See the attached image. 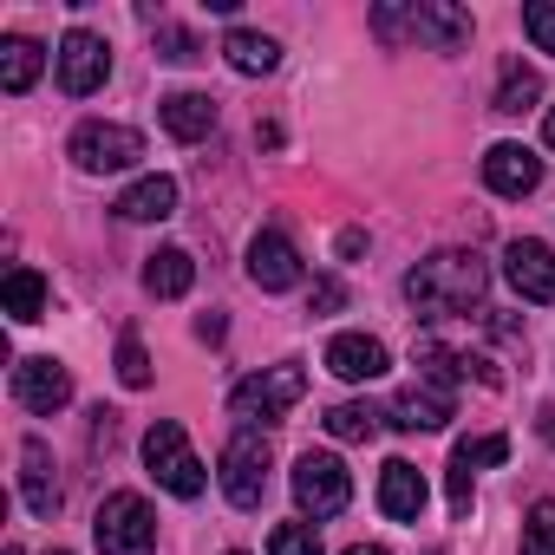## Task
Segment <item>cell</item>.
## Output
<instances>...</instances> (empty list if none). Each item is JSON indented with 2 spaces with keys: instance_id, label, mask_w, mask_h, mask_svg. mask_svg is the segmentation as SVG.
I'll return each mask as SVG.
<instances>
[{
  "instance_id": "obj_1",
  "label": "cell",
  "mask_w": 555,
  "mask_h": 555,
  "mask_svg": "<svg viewBox=\"0 0 555 555\" xmlns=\"http://www.w3.org/2000/svg\"><path fill=\"white\" fill-rule=\"evenodd\" d=\"M483 288H490V268L470 248H438L405 274V301L418 314H470L483 301Z\"/></svg>"
},
{
  "instance_id": "obj_2",
  "label": "cell",
  "mask_w": 555,
  "mask_h": 555,
  "mask_svg": "<svg viewBox=\"0 0 555 555\" xmlns=\"http://www.w3.org/2000/svg\"><path fill=\"white\" fill-rule=\"evenodd\" d=\"M92 542L99 555H151L157 548V516L138 490H112L92 516Z\"/></svg>"
},
{
  "instance_id": "obj_3",
  "label": "cell",
  "mask_w": 555,
  "mask_h": 555,
  "mask_svg": "<svg viewBox=\"0 0 555 555\" xmlns=\"http://www.w3.org/2000/svg\"><path fill=\"white\" fill-rule=\"evenodd\" d=\"M308 392V373L295 366V360H282V366H268V373H255V379H242L235 392H229V412H235V425L242 431H255V425H274L295 399Z\"/></svg>"
},
{
  "instance_id": "obj_4",
  "label": "cell",
  "mask_w": 555,
  "mask_h": 555,
  "mask_svg": "<svg viewBox=\"0 0 555 555\" xmlns=\"http://www.w3.org/2000/svg\"><path fill=\"white\" fill-rule=\"evenodd\" d=\"M144 464H151V477H157L170 496H203V483H209V470H203V457L190 451V431H183L177 418H157V425L144 431Z\"/></svg>"
},
{
  "instance_id": "obj_5",
  "label": "cell",
  "mask_w": 555,
  "mask_h": 555,
  "mask_svg": "<svg viewBox=\"0 0 555 555\" xmlns=\"http://www.w3.org/2000/svg\"><path fill=\"white\" fill-rule=\"evenodd\" d=\"M295 503H301L314 522L340 516V509L353 503V477H347V464H340L334 451H301V464H295Z\"/></svg>"
},
{
  "instance_id": "obj_6",
  "label": "cell",
  "mask_w": 555,
  "mask_h": 555,
  "mask_svg": "<svg viewBox=\"0 0 555 555\" xmlns=\"http://www.w3.org/2000/svg\"><path fill=\"white\" fill-rule=\"evenodd\" d=\"M222 496L235 509H261V496H268V438L261 431H235L222 444Z\"/></svg>"
},
{
  "instance_id": "obj_7",
  "label": "cell",
  "mask_w": 555,
  "mask_h": 555,
  "mask_svg": "<svg viewBox=\"0 0 555 555\" xmlns=\"http://www.w3.org/2000/svg\"><path fill=\"white\" fill-rule=\"evenodd\" d=\"M138 157H144V138H138L131 125L86 118V125L73 131V164H79V170H92V177H105V170H131Z\"/></svg>"
},
{
  "instance_id": "obj_8",
  "label": "cell",
  "mask_w": 555,
  "mask_h": 555,
  "mask_svg": "<svg viewBox=\"0 0 555 555\" xmlns=\"http://www.w3.org/2000/svg\"><path fill=\"white\" fill-rule=\"evenodd\" d=\"M53 66H60V86H66L73 99H92V92L112 79V47H105L92 27H73V34L60 40Z\"/></svg>"
},
{
  "instance_id": "obj_9",
  "label": "cell",
  "mask_w": 555,
  "mask_h": 555,
  "mask_svg": "<svg viewBox=\"0 0 555 555\" xmlns=\"http://www.w3.org/2000/svg\"><path fill=\"white\" fill-rule=\"evenodd\" d=\"M14 399H21L27 412L53 418V412H66V399H73V373H66L53 353H34V360L14 366Z\"/></svg>"
},
{
  "instance_id": "obj_10",
  "label": "cell",
  "mask_w": 555,
  "mask_h": 555,
  "mask_svg": "<svg viewBox=\"0 0 555 555\" xmlns=\"http://www.w3.org/2000/svg\"><path fill=\"white\" fill-rule=\"evenodd\" d=\"M503 282L522 301H555V248L548 242H509L503 248Z\"/></svg>"
},
{
  "instance_id": "obj_11",
  "label": "cell",
  "mask_w": 555,
  "mask_h": 555,
  "mask_svg": "<svg viewBox=\"0 0 555 555\" xmlns=\"http://www.w3.org/2000/svg\"><path fill=\"white\" fill-rule=\"evenodd\" d=\"M248 274H255V288L282 295V288L301 282V248H295L282 229H261V235L248 242Z\"/></svg>"
},
{
  "instance_id": "obj_12",
  "label": "cell",
  "mask_w": 555,
  "mask_h": 555,
  "mask_svg": "<svg viewBox=\"0 0 555 555\" xmlns=\"http://www.w3.org/2000/svg\"><path fill=\"white\" fill-rule=\"evenodd\" d=\"M399 431H438V425H451L457 418V399H451V386H438V379H418V386H405L399 399H392V412H386Z\"/></svg>"
},
{
  "instance_id": "obj_13",
  "label": "cell",
  "mask_w": 555,
  "mask_h": 555,
  "mask_svg": "<svg viewBox=\"0 0 555 555\" xmlns=\"http://www.w3.org/2000/svg\"><path fill=\"white\" fill-rule=\"evenodd\" d=\"M483 183H490L496 196H529V190L542 183V157H535L529 144H490V151H483Z\"/></svg>"
},
{
  "instance_id": "obj_14",
  "label": "cell",
  "mask_w": 555,
  "mask_h": 555,
  "mask_svg": "<svg viewBox=\"0 0 555 555\" xmlns=\"http://www.w3.org/2000/svg\"><path fill=\"white\" fill-rule=\"evenodd\" d=\"M412 40H425L431 53H464L470 47V14L451 0H418L412 8Z\"/></svg>"
},
{
  "instance_id": "obj_15",
  "label": "cell",
  "mask_w": 555,
  "mask_h": 555,
  "mask_svg": "<svg viewBox=\"0 0 555 555\" xmlns=\"http://www.w3.org/2000/svg\"><path fill=\"white\" fill-rule=\"evenodd\" d=\"M327 373L347 379V386H366V379L386 373V347L373 334H334L327 340Z\"/></svg>"
},
{
  "instance_id": "obj_16",
  "label": "cell",
  "mask_w": 555,
  "mask_h": 555,
  "mask_svg": "<svg viewBox=\"0 0 555 555\" xmlns=\"http://www.w3.org/2000/svg\"><path fill=\"white\" fill-rule=\"evenodd\" d=\"M379 509L392 522H418L425 516V477H418V464L386 457V470H379Z\"/></svg>"
},
{
  "instance_id": "obj_17",
  "label": "cell",
  "mask_w": 555,
  "mask_h": 555,
  "mask_svg": "<svg viewBox=\"0 0 555 555\" xmlns=\"http://www.w3.org/2000/svg\"><path fill=\"white\" fill-rule=\"evenodd\" d=\"M157 118L177 144H196L216 131V99L209 92H170V99H157Z\"/></svg>"
},
{
  "instance_id": "obj_18",
  "label": "cell",
  "mask_w": 555,
  "mask_h": 555,
  "mask_svg": "<svg viewBox=\"0 0 555 555\" xmlns=\"http://www.w3.org/2000/svg\"><path fill=\"white\" fill-rule=\"evenodd\" d=\"M21 496H27L34 516H53V509H60V477H53L47 438H27V444H21Z\"/></svg>"
},
{
  "instance_id": "obj_19",
  "label": "cell",
  "mask_w": 555,
  "mask_h": 555,
  "mask_svg": "<svg viewBox=\"0 0 555 555\" xmlns=\"http://www.w3.org/2000/svg\"><path fill=\"white\" fill-rule=\"evenodd\" d=\"M222 60H229L242 79H261V73H274V66H282V47H274L268 34H255V27H229V40H222Z\"/></svg>"
},
{
  "instance_id": "obj_20",
  "label": "cell",
  "mask_w": 555,
  "mask_h": 555,
  "mask_svg": "<svg viewBox=\"0 0 555 555\" xmlns=\"http://www.w3.org/2000/svg\"><path fill=\"white\" fill-rule=\"evenodd\" d=\"M190 282H196V261H190V248H157V255L144 261V295H157V301H177V295H190Z\"/></svg>"
},
{
  "instance_id": "obj_21",
  "label": "cell",
  "mask_w": 555,
  "mask_h": 555,
  "mask_svg": "<svg viewBox=\"0 0 555 555\" xmlns=\"http://www.w3.org/2000/svg\"><path fill=\"white\" fill-rule=\"evenodd\" d=\"M177 209V183L170 177H138L125 196H118V216L125 222H164Z\"/></svg>"
},
{
  "instance_id": "obj_22",
  "label": "cell",
  "mask_w": 555,
  "mask_h": 555,
  "mask_svg": "<svg viewBox=\"0 0 555 555\" xmlns=\"http://www.w3.org/2000/svg\"><path fill=\"white\" fill-rule=\"evenodd\" d=\"M40 66H47V53L34 47V40H0V92H8V99H21L34 79H40Z\"/></svg>"
},
{
  "instance_id": "obj_23",
  "label": "cell",
  "mask_w": 555,
  "mask_h": 555,
  "mask_svg": "<svg viewBox=\"0 0 555 555\" xmlns=\"http://www.w3.org/2000/svg\"><path fill=\"white\" fill-rule=\"evenodd\" d=\"M542 99V79L522 66V60H503V73H496V99H490V112H503V118H522L529 105Z\"/></svg>"
},
{
  "instance_id": "obj_24",
  "label": "cell",
  "mask_w": 555,
  "mask_h": 555,
  "mask_svg": "<svg viewBox=\"0 0 555 555\" xmlns=\"http://www.w3.org/2000/svg\"><path fill=\"white\" fill-rule=\"evenodd\" d=\"M8 314L14 321H40L47 314V282H40L34 268H14L8 274Z\"/></svg>"
},
{
  "instance_id": "obj_25",
  "label": "cell",
  "mask_w": 555,
  "mask_h": 555,
  "mask_svg": "<svg viewBox=\"0 0 555 555\" xmlns=\"http://www.w3.org/2000/svg\"><path fill=\"white\" fill-rule=\"evenodd\" d=\"M379 418H386V412H373V405H334V412H327V431H334L340 444H366V438L379 431Z\"/></svg>"
},
{
  "instance_id": "obj_26",
  "label": "cell",
  "mask_w": 555,
  "mask_h": 555,
  "mask_svg": "<svg viewBox=\"0 0 555 555\" xmlns=\"http://www.w3.org/2000/svg\"><path fill=\"white\" fill-rule=\"evenodd\" d=\"M522 555H555V496H542L522 516Z\"/></svg>"
},
{
  "instance_id": "obj_27",
  "label": "cell",
  "mask_w": 555,
  "mask_h": 555,
  "mask_svg": "<svg viewBox=\"0 0 555 555\" xmlns=\"http://www.w3.org/2000/svg\"><path fill=\"white\" fill-rule=\"evenodd\" d=\"M268 555H321V529L314 522H274Z\"/></svg>"
},
{
  "instance_id": "obj_28",
  "label": "cell",
  "mask_w": 555,
  "mask_h": 555,
  "mask_svg": "<svg viewBox=\"0 0 555 555\" xmlns=\"http://www.w3.org/2000/svg\"><path fill=\"white\" fill-rule=\"evenodd\" d=\"M118 379H125L131 392H144V386H151V353H144V340H138V334H125V340H118Z\"/></svg>"
},
{
  "instance_id": "obj_29",
  "label": "cell",
  "mask_w": 555,
  "mask_h": 555,
  "mask_svg": "<svg viewBox=\"0 0 555 555\" xmlns=\"http://www.w3.org/2000/svg\"><path fill=\"white\" fill-rule=\"evenodd\" d=\"M503 457H509V438H496V431L490 438H464L451 451V464H464V470H483V464H503Z\"/></svg>"
},
{
  "instance_id": "obj_30",
  "label": "cell",
  "mask_w": 555,
  "mask_h": 555,
  "mask_svg": "<svg viewBox=\"0 0 555 555\" xmlns=\"http://www.w3.org/2000/svg\"><path fill=\"white\" fill-rule=\"evenodd\" d=\"M157 60H170V66H190V60H203V47H196V34H183V27L157 21Z\"/></svg>"
},
{
  "instance_id": "obj_31",
  "label": "cell",
  "mask_w": 555,
  "mask_h": 555,
  "mask_svg": "<svg viewBox=\"0 0 555 555\" xmlns=\"http://www.w3.org/2000/svg\"><path fill=\"white\" fill-rule=\"evenodd\" d=\"M522 34L535 40V53H555V0H529V8H522Z\"/></svg>"
},
{
  "instance_id": "obj_32",
  "label": "cell",
  "mask_w": 555,
  "mask_h": 555,
  "mask_svg": "<svg viewBox=\"0 0 555 555\" xmlns=\"http://www.w3.org/2000/svg\"><path fill=\"white\" fill-rule=\"evenodd\" d=\"M373 27H379V40H399V34H412V8H379Z\"/></svg>"
},
{
  "instance_id": "obj_33",
  "label": "cell",
  "mask_w": 555,
  "mask_h": 555,
  "mask_svg": "<svg viewBox=\"0 0 555 555\" xmlns=\"http://www.w3.org/2000/svg\"><path fill=\"white\" fill-rule=\"evenodd\" d=\"M340 301H347V288H340V282H314V308H321V314H334Z\"/></svg>"
},
{
  "instance_id": "obj_34",
  "label": "cell",
  "mask_w": 555,
  "mask_h": 555,
  "mask_svg": "<svg viewBox=\"0 0 555 555\" xmlns=\"http://www.w3.org/2000/svg\"><path fill=\"white\" fill-rule=\"evenodd\" d=\"M535 431H542V444L555 451V405H542V412H535Z\"/></svg>"
},
{
  "instance_id": "obj_35",
  "label": "cell",
  "mask_w": 555,
  "mask_h": 555,
  "mask_svg": "<svg viewBox=\"0 0 555 555\" xmlns=\"http://www.w3.org/2000/svg\"><path fill=\"white\" fill-rule=\"evenodd\" d=\"M542 138H548V151H555V105H548V125H542Z\"/></svg>"
},
{
  "instance_id": "obj_36",
  "label": "cell",
  "mask_w": 555,
  "mask_h": 555,
  "mask_svg": "<svg viewBox=\"0 0 555 555\" xmlns=\"http://www.w3.org/2000/svg\"><path fill=\"white\" fill-rule=\"evenodd\" d=\"M347 555H386V548H373V542H360V548H347Z\"/></svg>"
},
{
  "instance_id": "obj_37",
  "label": "cell",
  "mask_w": 555,
  "mask_h": 555,
  "mask_svg": "<svg viewBox=\"0 0 555 555\" xmlns=\"http://www.w3.org/2000/svg\"><path fill=\"white\" fill-rule=\"evenodd\" d=\"M47 555H66V548H47Z\"/></svg>"
},
{
  "instance_id": "obj_38",
  "label": "cell",
  "mask_w": 555,
  "mask_h": 555,
  "mask_svg": "<svg viewBox=\"0 0 555 555\" xmlns=\"http://www.w3.org/2000/svg\"><path fill=\"white\" fill-rule=\"evenodd\" d=\"M438 555H444V548H438Z\"/></svg>"
},
{
  "instance_id": "obj_39",
  "label": "cell",
  "mask_w": 555,
  "mask_h": 555,
  "mask_svg": "<svg viewBox=\"0 0 555 555\" xmlns=\"http://www.w3.org/2000/svg\"><path fill=\"white\" fill-rule=\"evenodd\" d=\"M229 555H235V548H229Z\"/></svg>"
}]
</instances>
